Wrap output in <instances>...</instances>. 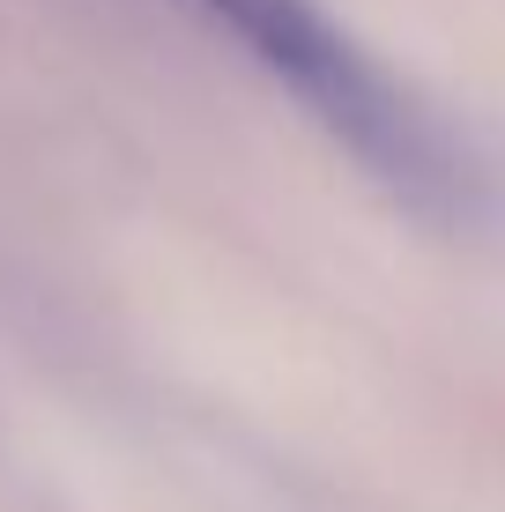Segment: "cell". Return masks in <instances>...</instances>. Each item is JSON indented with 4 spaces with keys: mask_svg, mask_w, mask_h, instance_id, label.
<instances>
[{
    "mask_svg": "<svg viewBox=\"0 0 505 512\" xmlns=\"http://www.w3.org/2000/svg\"><path fill=\"white\" fill-rule=\"evenodd\" d=\"M194 8L216 30H231V38L394 193H409L416 208H468V186L476 179H468V164L454 156V141L439 134V119H431L350 30L327 23L312 0H194Z\"/></svg>",
    "mask_w": 505,
    "mask_h": 512,
    "instance_id": "1",
    "label": "cell"
}]
</instances>
